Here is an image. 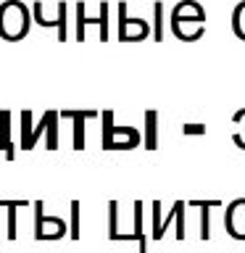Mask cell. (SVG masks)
I'll list each match as a JSON object with an SVG mask.
<instances>
[{"mask_svg": "<svg viewBox=\"0 0 245 253\" xmlns=\"http://www.w3.org/2000/svg\"><path fill=\"white\" fill-rule=\"evenodd\" d=\"M29 32V8L19 0H5L0 5V37L21 40Z\"/></svg>", "mask_w": 245, "mask_h": 253, "instance_id": "6da1fadb", "label": "cell"}, {"mask_svg": "<svg viewBox=\"0 0 245 253\" xmlns=\"http://www.w3.org/2000/svg\"><path fill=\"white\" fill-rule=\"evenodd\" d=\"M193 24L195 29H203L205 27V11L198 0H179L177 5L171 8V16H169V27L174 32V37H185V27Z\"/></svg>", "mask_w": 245, "mask_h": 253, "instance_id": "7a4b0ae2", "label": "cell"}, {"mask_svg": "<svg viewBox=\"0 0 245 253\" xmlns=\"http://www.w3.org/2000/svg\"><path fill=\"white\" fill-rule=\"evenodd\" d=\"M119 11V40L122 42H137V40H145L150 35V24L145 19H140V16H126V3L122 0V3L116 5Z\"/></svg>", "mask_w": 245, "mask_h": 253, "instance_id": "3957f363", "label": "cell"}, {"mask_svg": "<svg viewBox=\"0 0 245 253\" xmlns=\"http://www.w3.org/2000/svg\"><path fill=\"white\" fill-rule=\"evenodd\" d=\"M66 235V221L58 216H45L42 203H35V237L37 240H58Z\"/></svg>", "mask_w": 245, "mask_h": 253, "instance_id": "277c9868", "label": "cell"}, {"mask_svg": "<svg viewBox=\"0 0 245 253\" xmlns=\"http://www.w3.org/2000/svg\"><path fill=\"white\" fill-rule=\"evenodd\" d=\"M142 134L134 126H111V137L103 142V150H132L137 148Z\"/></svg>", "mask_w": 245, "mask_h": 253, "instance_id": "5b68a950", "label": "cell"}, {"mask_svg": "<svg viewBox=\"0 0 245 253\" xmlns=\"http://www.w3.org/2000/svg\"><path fill=\"white\" fill-rule=\"evenodd\" d=\"M227 232L235 240H245V198H237L227 206V216H224Z\"/></svg>", "mask_w": 245, "mask_h": 253, "instance_id": "8992f818", "label": "cell"}, {"mask_svg": "<svg viewBox=\"0 0 245 253\" xmlns=\"http://www.w3.org/2000/svg\"><path fill=\"white\" fill-rule=\"evenodd\" d=\"M87 24H98L100 27V40L108 42V3H100V16L98 19H87L84 16V3H77V40H84V27Z\"/></svg>", "mask_w": 245, "mask_h": 253, "instance_id": "52a82bcc", "label": "cell"}, {"mask_svg": "<svg viewBox=\"0 0 245 253\" xmlns=\"http://www.w3.org/2000/svg\"><path fill=\"white\" fill-rule=\"evenodd\" d=\"M95 116H100L98 111H61V119H71L74 122V150L84 148V122Z\"/></svg>", "mask_w": 245, "mask_h": 253, "instance_id": "ba28073f", "label": "cell"}, {"mask_svg": "<svg viewBox=\"0 0 245 253\" xmlns=\"http://www.w3.org/2000/svg\"><path fill=\"white\" fill-rule=\"evenodd\" d=\"M190 209H201V240L211 237V209H219L221 201H187Z\"/></svg>", "mask_w": 245, "mask_h": 253, "instance_id": "9c48e42d", "label": "cell"}, {"mask_svg": "<svg viewBox=\"0 0 245 253\" xmlns=\"http://www.w3.org/2000/svg\"><path fill=\"white\" fill-rule=\"evenodd\" d=\"M35 19L37 24H42V27H58V40L63 42V40L69 37V32H66V3H58V19H45L42 16V5H35Z\"/></svg>", "mask_w": 245, "mask_h": 253, "instance_id": "30bf717a", "label": "cell"}, {"mask_svg": "<svg viewBox=\"0 0 245 253\" xmlns=\"http://www.w3.org/2000/svg\"><path fill=\"white\" fill-rule=\"evenodd\" d=\"M148 150L158 148V111H145V134H142Z\"/></svg>", "mask_w": 245, "mask_h": 253, "instance_id": "8fae6325", "label": "cell"}, {"mask_svg": "<svg viewBox=\"0 0 245 253\" xmlns=\"http://www.w3.org/2000/svg\"><path fill=\"white\" fill-rule=\"evenodd\" d=\"M177 219V211H174V206H171V211H169V216L166 219H161V203H153V240H161L163 237V232H166V224L169 221H174Z\"/></svg>", "mask_w": 245, "mask_h": 253, "instance_id": "7c38bea8", "label": "cell"}, {"mask_svg": "<svg viewBox=\"0 0 245 253\" xmlns=\"http://www.w3.org/2000/svg\"><path fill=\"white\" fill-rule=\"evenodd\" d=\"M132 213H134V240L140 243V253H148V240H145V232H142V203L134 201L132 206Z\"/></svg>", "mask_w": 245, "mask_h": 253, "instance_id": "4fadbf2b", "label": "cell"}, {"mask_svg": "<svg viewBox=\"0 0 245 253\" xmlns=\"http://www.w3.org/2000/svg\"><path fill=\"white\" fill-rule=\"evenodd\" d=\"M232 32L245 42V0L237 3L235 11H232Z\"/></svg>", "mask_w": 245, "mask_h": 253, "instance_id": "5bb4252c", "label": "cell"}, {"mask_svg": "<svg viewBox=\"0 0 245 253\" xmlns=\"http://www.w3.org/2000/svg\"><path fill=\"white\" fill-rule=\"evenodd\" d=\"M163 11H166L163 0H156L153 3V13H156V19H153V40L156 42L163 40Z\"/></svg>", "mask_w": 245, "mask_h": 253, "instance_id": "9a60e30c", "label": "cell"}, {"mask_svg": "<svg viewBox=\"0 0 245 253\" xmlns=\"http://www.w3.org/2000/svg\"><path fill=\"white\" fill-rule=\"evenodd\" d=\"M3 209H11L8 211V237H16V209H21V206H27V201H0Z\"/></svg>", "mask_w": 245, "mask_h": 253, "instance_id": "2e32d148", "label": "cell"}, {"mask_svg": "<svg viewBox=\"0 0 245 253\" xmlns=\"http://www.w3.org/2000/svg\"><path fill=\"white\" fill-rule=\"evenodd\" d=\"M8 122H11V114L8 111H3L0 114V148L5 150V158H13V148H11V140H8Z\"/></svg>", "mask_w": 245, "mask_h": 253, "instance_id": "e0dca14e", "label": "cell"}, {"mask_svg": "<svg viewBox=\"0 0 245 253\" xmlns=\"http://www.w3.org/2000/svg\"><path fill=\"white\" fill-rule=\"evenodd\" d=\"M232 122L243 126L240 132H235V134H232V140H235V145H237V148H243V150H245V108H243V111H237V114L232 116Z\"/></svg>", "mask_w": 245, "mask_h": 253, "instance_id": "ac0fdd59", "label": "cell"}, {"mask_svg": "<svg viewBox=\"0 0 245 253\" xmlns=\"http://www.w3.org/2000/svg\"><path fill=\"white\" fill-rule=\"evenodd\" d=\"M185 209H187L185 201L174 203V211H177V240H185Z\"/></svg>", "mask_w": 245, "mask_h": 253, "instance_id": "d6986e66", "label": "cell"}, {"mask_svg": "<svg viewBox=\"0 0 245 253\" xmlns=\"http://www.w3.org/2000/svg\"><path fill=\"white\" fill-rule=\"evenodd\" d=\"M71 237H79V203L77 201H71V232H69Z\"/></svg>", "mask_w": 245, "mask_h": 253, "instance_id": "ffe728a7", "label": "cell"}, {"mask_svg": "<svg viewBox=\"0 0 245 253\" xmlns=\"http://www.w3.org/2000/svg\"><path fill=\"white\" fill-rule=\"evenodd\" d=\"M185 134H205V126L203 124H185Z\"/></svg>", "mask_w": 245, "mask_h": 253, "instance_id": "44dd1931", "label": "cell"}]
</instances>
